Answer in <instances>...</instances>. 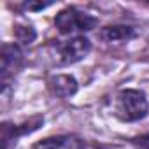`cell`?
Returning <instances> with one entry per match:
<instances>
[{
    "instance_id": "6da1fadb",
    "label": "cell",
    "mask_w": 149,
    "mask_h": 149,
    "mask_svg": "<svg viewBox=\"0 0 149 149\" xmlns=\"http://www.w3.org/2000/svg\"><path fill=\"white\" fill-rule=\"evenodd\" d=\"M111 112L123 123H135L149 114V100L140 90H119L111 100Z\"/></svg>"
},
{
    "instance_id": "7a4b0ae2",
    "label": "cell",
    "mask_w": 149,
    "mask_h": 149,
    "mask_svg": "<svg viewBox=\"0 0 149 149\" xmlns=\"http://www.w3.org/2000/svg\"><path fill=\"white\" fill-rule=\"evenodd\" d=\"M91 51V40L84 35L70 37L65 40H53L47 44L46 53L53 65L68 67L81 60H84Z\"/></svg>"
},
{
    "instance_id": "3957f363",
    "label": "cell",
    "mask_w": 149,
    "mask_h": 149,
    "mask_svg": "<svg viewBox=\"0 0 149 149\" xmlns=\"http://www.w3.org/2000/svg\"><path fill=\"white\" fill-rule=\"evenodd\" d=\"M54 26L63 35H74L91 32L98 26V18L91 16L90 13H84L77 7H65L61 9L54 18Z\"/></svg>"
},
{
    "instance_id": "277c9868",
    "label": "cell",
    "mask_w": 149,
    "mask_h": 149,
    "mask_svg": "<svg viewBox=\"0 0 149 149\" xmlns=\"http://www.w3.org/2000/svg\"><path fill=\"white\" fill-rule=\"evenodd\" d=\"M47 86L60 98H70L79 90L77 79L70 76V74H54V76H51L47 79Z\"/></svg>"
},
{
    "instance_id": "5b68a950",
    "label": "cell",
    "mask_w": 149,
    "mask_h": 149,
    "mask_svg": "<svg viewBox=\"0 0 149 149\" xmlns=\"http://www.w3.org/2000/svg\"><path fill=\"white\" fill-rule=\"evenodd\" d=\"M2 79L6 81L11 74H14L23 63V51L19 44H4L2 46Z\"/></svg>"
},
{
    "instance_id": "8992f818",
    "label": "cell",
    "mask_w": 149,
    "mask_h": 149,
    "mask_svg": "<svg viewBox=\"0 0 149 149\" xmlns=\"http://www.w3.org/2000/svg\"><path fill=\"white\" fill-rule=\"evenodd\" d=\"M139 35V30L132 25H109L100 30V39L104 42H130Z\"/></svg>"
},
{
    "instance_id": "52a82bcc",
    "label": "cell",
    "mask_w": 149,
    "mask_h": 149,
    "mask_svg": "<svg viewBox=\"0 0 149 149\" xmlns=\"http://www.w3.org/2000/svg\"><path fill=\"white\" fill-rule=\"evenodd\" d=\"M33 149H86V144L76 135H58L40 140Z\"/></svg>"
},
{
    "instance_id": "ba28073f",
    "label": "cell",
    "mask_w": 149,
    "mask_h": 149,
    "mask_svg": "<svg viewBox=\"0 0 149 149\" xmlns=\"http://www.w3.org/2000/svg\"><path fill=\"white\" fill-rule=\"evenodd\" d=\"M14 37L19 46H30L37 39V32L32 25H16L14 26Z\"/></svg>"
},
{
    "instance_id": "9c48e42d",
    "label": "cell",
    "mask_w": 149,
    "mask_h": 149,
    "mask_svg": "<svg viewBox=\"0 0 149 149\" xmlns=\"http://www.w3.org/2000/svg\"><path fill=\"white\" fill-rule=\"evenodd\" d=\"M53 6V2H26L23 7L26 9V11H44V9H47V7H51Z\"/></svg>"
},
{
    "instance_id": "30bf717a",
    "label": "cell",
    "mask_w": 149,
    "mask_h": 149,
    "mask_svg": "<svg viewBox=\"0 0 149 149\" xmlns=\"http://www.w3.org/2000/svg\"><path fill=\"white\" fill-rule=\"evenodd\" d=\"M135 142L139 146H149V137H140V139H135Z\"/></svg>"
},
{
    "instance_id": "8fae6325",
    "label": "cell",
    "mask_w": 149,
    "mask_h": 149,
    "mask_svg": "<svg viewBox=\"0 0 149 149\" xmlns=\"http://www.w3.org/2000/svg\"><path fill=\"white\" fill-rule=\"evenodd\" d=\"M98 149H104V147H98Z\"/></svg>"
}]
</instances>
